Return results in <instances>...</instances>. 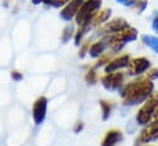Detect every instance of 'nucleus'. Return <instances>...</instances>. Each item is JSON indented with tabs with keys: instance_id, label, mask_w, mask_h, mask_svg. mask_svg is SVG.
<instances>
[{
	"instance_id": "1",
	"label": "nucleus",
	"mask_w": 158,
	"mask_h": 146,
	"mask_svg": "<svg viewBox=\"0 0 158 146\" xmlns=\"http://www.w3.org/2000/svg\"><path fill=\"white\" fill-rule=\"evenodd\" d=\"M154 92L153 80L146 75H139L126 83L120 90V98L123 106H137L142 105L147 98Z\"/></svg>"
},
{
	"instance_id": "2",
	"label": "nucleus",
	"mask_w": 158,
	"mask_h": 146,
	"mask_svg": "<svg viewBox=\"0 0 158 146\" xmlns=\"http://www.w3.org/2000/svg\"><path fill=\"white\" fill-rule=\"evenodd\" d=\"M101 38L106 40V42L109 45V51L111 53L116 54V53H120L127 43L133 42L138 38V31L133 26L128 25L122 31H120L117 33H112V35H106Z\"/></svg>"
},
{
	"instance_id": "3",
	"label": "nucleus",
	"mask_w": 158,
	"mask_h": 146,
	"mask_svg": "<svg viewBox=\"0 0 158 146\" xmlns=\"http://www.w3.org/2000/svg\"><path fill=\"white\" fill-rule=\"evenodd\" d=\"M101 4L102 0H84L74 19L75 26H90L91 20L101 9Z\"/></svg>"
},
{
	"instance_id": "4",
	"label": "nucleus",
	"mask_w": 158,
	"mask_h": 146,
	"mask_svg": "<svg viewBox=\"0 0 158 146\" xmlns=\"http://www.w3.org/2000/svg\"><path fill=\"white\" fill-rule=\"evenodd\" d=\"M157 108H158V93L153 92L137 110L135 116L136 124L139 126H146L147 124H149L153 120V115Z\"/></svg>"
},
{
	"instance_id": "5",
	"label": "nucleus",
	"mask_w": 158,
	"mask_h": 146,
	"mask_svg": "<svg viewBox=\"0 0 158 146\" xmlns=\"http://www.w3.org/2000/svg\"><path fill=\"white\" fill-rule=\"evenodd\" d=\"M126 75H127V73L123 72V71H117V72H112V73H105L100 78V83H101V85H102V88L105 90L120 93V90L126 84L125 83Z\"/></svg>"
},
{
	"instance_id": "6",
	"label": "nucleus",
	"mask_w": 158,
	"mask_h": 146,
	"mask_svg": "<svg viewBox=\"0 0 158 146\" xmlns=\"http://www.w3.org/2000/svg\"><path fill=\"white\" fill-rule=\"evenodd\" d=\"M153 141H158V121L156 120H152L149 124L143 126L135 140V146L147 145Z\"/></svg>"
},
{
	"instance_id": "7",
	"label": "nucleus",
	"mask_w": 158,
	"mask_h": 146,
	"mask_svg": "<svg viewBox=\"0 0 158 146\" xmlns=\"http://www.w3.org/2000/svg\"><path fill=\"white\" fill-rule=\"evenodd\" d=\"M127 75L130 77H139L143 75L148 69H151V61L146 57H131L130 63L127 66Z\"/></svg>"
},
{
	"instance_id": "8",
	"label": "nucleus",
	"mask_w": 158,
	"mask_h": 146,
	"mask_svg": "<svg viewBox=\"0 0 158 146\" xmlns=\"http://www.w3.org/2000/svg\"><path fill=\"white\" fill-rule=\"evenodd\" d=\"M48 109V99L44 95L38 97L32 104V120L35 125H41L46 120Z\"/></svg>"
},
{
	"instance_id": "9",
	"label": "nucleus",
	"mask_w": 158,
	"mask_h": 146,
	"mask_svg": "<svg viewBox=\"0 0 158 146\" xmlns=\"http://www.w3.org/2000/svg\"><path fill=\"white\" fill-rule=\"evenodd\" d=\"M84 0H70L67 5H64L59 11V17L64 22H72L74 21L81 4Z\"/></svg>"
},
{
	"instance_id": "10",
	"label": "nucleus",
	"mask_w": 158,
	"mask_h": 146,
	"mask_svg": "<svg viewBox=\"0 0 158 146\" xmlns=\"http://www.w3.org/2000/svg\"><path fill=\"white\" fill-rule=\"evenodd\" d=\"M130 59H131L130 54H121L115 58H111V61L104 67V73H112L126 69L130 63Z\"/></svg>"
},
{
	"instance_id": "11",
	"label": "nucleus",
	"mask_w": 158,
	"mask_h": 146,
	"mask_svg": "<svg viewBox=\"0 0 158 146\" xmlns=\"http://www.w3.org/2000/svg\"><path fill=\"white\" fill-rule=\"evenodd\" d=\"M106 51H109V45H107L106 40L105 38H99L98 41L90 43L89 49H88V56L93 59H98L104 53H106Z\"/></svg>"
},
{
	"instance_id": "12",
	"label": "nucleus",
	"mask_w": 158,
	"mask_h": 146,
	"mask_svg": "<svg viewBox=\"0 0 158 146\" xmlns=\"http://www.w3.org/2000/svg\"><path fill=\"white\" fill-rule=\"evenodd\" d=\"M123 140V134L118 129H110L106 131L100 146H116Z\"/></svg>"
},
{
	"instance_id": "13",
	"label": "nucleus",
	"mask_w": 158,
	"mask_h": 146,
	"mask_svg": "<svg viewBox=\"0 0 158 146\" xmlns=\"http://www.w3.org/2000/svg\"><path fill=\"white\" fill-rule=\"evenodd\" d=\"M111 14H112V10L110 7H102V9H100L98 11V14L94 16V19L91 20L90 27L94 30V28H98V27L102 26L104 24H106L110 20Z\"/></svg>"
},
{
	"instance_id": "14",
	"label": "nucleus",
	"mask_w": 158,
	"mask_h": 146,
	"mask_svg": "<svg viewBox=\"0 0 158 146\" xmlns=\"http://www.w3.org/2000/svg\"><path fill=\"white\" fill-rule=\"evenodd\" d=\"M139 38H141L142 43H143L146 47H148L153 53L158 54V36L143 33V35H141Z\"/></svg>"
},
{
	"instance_id": "15",
	"label": "nucleus",
	"mask_w": 158,
	"mask_h": 146,
	"mask_svg": "<svg viewBox=\"0 0 158 146\" xmlns=\"http://www.w3.org/2000/svg\"><path fill=\"white\" fill-rule=\"evenodd\" d=\"M75 31H77V26L74 24H72V22H68L65 25V27L63 28L62 35H60L62 43H67L70 40H73L74 38V35H75Z\"/></svg>"
},
{
	"instance_id": "16",
	"label": "nucleus",
	"mask_w": 158,
	"mask_h": 146,
	"mask_svg": "<svg viewBox=\"0 0 158 146\" xmlns=\"http://www.w3.org/2000/svg\"><path fill=\"white\" fill-rule=\"evenodd\" d=\"M99 105H100V110H101V119L105 121L111 116V113H112V109H114V104H112V101L102 99V100L99 101Z\"/></svg>"
},
{
	"instance_id": "17",
	"label": "nucleus",
	"mask_w": 158,
	"mask_h": 146,
	"mask_svg": "<svg viewBox=\"0 0 158 146\" xmlns=\"http://www.w3.org/2000/svg\"><path fill=\"white\" fill-rule=\"evenodd\" d=\"M96 71H98V69H95V68H90L89 71H86V72H85L84 79H85V82H86L88 84H95V83L98 82L99 77H98Z\"/></svg>"
},
{
	"instance_id": "18",
	"label": "nucleus",
	"mask_w": 158,
	"mask_h": 146,
	"mask_svg": "<svg viewBox=\"0 0 158 146\" xmlns=\"http://www.w3.org/2000/svg\"><path fill=\"white\" fill-rule=\"evenodd\" d=\"M148 6V1L147 0H136V2L133 4L132 9L137 12V14H142Z\"/></svg>"
},
{
	"instance_id": "19",
	"label": "nucleus",
	"mask_w": 158,
	"mask_h": 146,
	"mask_svg": "<svg viewBox=\"0 0 158 146\" xmlns=\"http://www.w3.org/2000/svg\"><path fill=\"white\" fill-rule=\"evenodd\" d=\"M70 0H47L44 2V5L47 6H51V7H54V9H62L64 5H67Z\"/></svg>"
},
{
	"instance_id": "20",
	"label": "nucleus",
	"mask_w": 158,
	"mask_h": 146,
	"mask_svg": "<svg viewBox=\"0 0 158 146\" xmlns=\"http://www.w3.org/2000/svg\"><path fill=\"white\" fill-rule=\"evenodd\" d=\"M151 28L158 36V10H154L151 15Z\"/></svg>"
},
{
	"instance_id": "21",
	"label": "nucleus",
	"mask_w": 158,
	"mask_h": 146,
	"mask_svg": "<svg viewBox=\"0 0 158 146\" xmlns=\"http://www.w3.org/2000/svg\"><path fill=\"white\" fill-rule=\"evenodd\" d=\"M90 43H91V42H89V41H83V43L79 46L78 56H79L80 58H84L85 56H88V49H89Z\"/></svg>"
},
{
	"instance_id": "22",
	"label": "nucleus",
	"mask_w": 158,
	"mask_h": 146,
	"mask_svg": "<svg viewBox=\"0 0 158 146\" xmlns=\"http://www.w3.org/2000/svg\"><path fill=\"white\" fill-rule=\"evenodd\" d=\"M146 77L149 78L151 80H156V79H158V68H151V69H148Z\"/></svg>"
},
{
	"instance_id": "23",
	"label": "nucleus",
	"mask_w": 158,
	"mask_h": 146,
	"mask_svg": "<svg viewBox=\"0 0 158 146\" xmlns=\"http://www.w3.org/2000/svg\"><path fill=\"white\" fill-rule=\"evenodd\" d=\"M115 1H116L117 4L125 6V7H132L133 4L136 2V0H115Z\"/></svg>"
},
{
	"instance_id": "24",
	"label": "nucleus",
	"mask_w": 158,
	"mask_h": 146,
	"mask_svg": "<svg viewBox=\"0 0 158 146\" xmlns=\"http://www.w3.org/2000/svg\"><path fill=\"white\" fill-rule=\"evenodd\" d=\"M83 129H84V124H83L81 121H77V122L74 124V126H73V131H74L75 134L80 132Z\"/></svg>"
},
{
	"instance_id": "25",
	"label": "nucleus",
	"mask_w": 158,
	"mask_h": 146,
	"mask_svg": "<svg viewBox=\"0 0 158 146\" xmlns=\"http://www.w3.org/2000/svg\"><path fill=\"white\" fill-rule=\"evenodd\" d=\"M11 77H12V79H14L15 82H20V80L22 79V74H21L20 72H17V71H14V72L11 73Z\"/></svg>"
},
{
	"instance_id": "26",
	"label": "nucleus",
	"mask_w": 158,
	"mask_h": 146,
	"mask_svg": "<svg viewBox=\"0 0 158 146\" xmlns=\"http://www.w3.org/2000/svg\"><path fill=\"white\" fill-rule=\"evenodd\" d=\"M47 0H31V2L33 5H40V4H44Z\"/></svg>"
},
{
	"instance_id": "27",
	"label": "nucleus",
	"mask_w": 158,
	"mask_h": 146,
	"mask_svg": "<svg viewBox=\"0 0 158 146\" xmlns=\"http://www.w3.org/2000/svg\"><path fill=\"white\" fill-rule=\"evenodd\" d=\"M153 120L158 121V108H157V109H156V111H154V115H153Z\"/></svg>"
}]
</instances>
